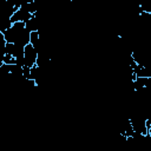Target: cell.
Returning <instances> with one entry per match:
<instances>
[{
	"mask_svg": "<svg viewBox=\"0 0 151 151\" xmlns=\"http://www.w3.org/2000/svg\"><path fill=\"white\" fill-rule=\"evenodd\" d=\"M24 58H25V66L32 68L33 66L37 65V59H38V53L34 48L33 45L28 44L25 47V53H24ZM24 66V67H25Z\"/></svg>",
	"mask_w": 151,
	"mask_h": 151,
	"instance_id": "6da1fadb",
	"label": "cell"
},
{
	"mask_svg": "<svg viewBox=\"0 0 151 151\" xmlns=\"http://www.w3.org/2000/svg\"><path fill=\"white\" fill-rule=\"evenodd\" d=\"M32 17H33V15H32L31 13H28L27 11H24V9L19 8V9L11 17V21H12L13 24H15V22H27Z\"/></svg>",
	"mask_w": 151,
	"mask_h": 151,
	"instance_id": "7a4b0ae2",
	"label": "cell"
},
{
	"mask_svg": "<svg viewBox=\"0 0 151 151\" xmlns=\"http://www.w3.org/2000/svg\"><path fill=\"white\" fill-rule=\"evenodd\" d=\"M1 64H7V65H15V58H13L9 54H5L1 57Z\"/></svg>",
	"mask_w": 151,
	"mask_h": 151,
	"instance_id": "3957f363",
	"label": "cell"
},
{
	"mask_svg": "<svg viewBox=\"0 0 151 151\" xmlns=\"http://www.w3.org/2000/svg\"><path fill=\"white\" fill-rule=\"evenodd\" d=\"M40 41V34L39 32H32L31 33V39H29V44L31 45H35Z\"/></svg>",
	"mask_w": 151,
	"mask_h": 151,
	"instance_id": "277c9868",
	"label": "cell"
},
{
	"mask_svg": "<svg viewBox=\"0 0 151 151\" xmlns=\"http://www.w3.org/2000/svg\"><path fill=\"white\" fill-rule=\"evenodd\" d=\"M13 52H14V44L7 42V45H6V54H9V55L13 57Z\"/></svg>",
	"mask_w": 151,
	"mask_h": 151,
	"instance_id": "5b68a950",
	"label": "cell"
},
{
	"mask_svg": "<svg viewBox=\"0 0 151 151\" xmlns=\"http://www.w3.org/2000/svg\"><path fill=\"white\" fill-rule=\"evenodd\" d=\"M22 74L26 79H29V76H31V68L29 67H22Z\"/></svg>",
	"mask_w": 151,
	"mask_h": 151,
	"instance_id": "8992f818",
	"label": "cell"
}]
</instances>
